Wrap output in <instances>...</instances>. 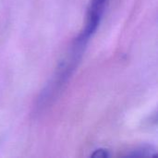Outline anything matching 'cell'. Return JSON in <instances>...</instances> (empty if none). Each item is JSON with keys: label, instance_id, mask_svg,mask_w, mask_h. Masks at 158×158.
Listing matches in <instances>:
<instances>
[{"label": "cell", "instance_id": "obj_1", "mask_svg": "<svg viewBox=\"0 0 158 158\" xmlns=\"http://www.w3.org/2000/svg\"><path fill=\"white\" fill-rule=\"evenodd\" d=\"M108 1L109 0H91L87 10L85 26L75 40V44L83 47L94 34L99 27Z\"/></svg>", "mask_w": 158, "mask_h": 158}, {"label": "cell", "instance_id": "obj_2", "mask_svg": "<svg viewBox=\"0 0 158 158\" xmlns=\"http://www.w3.org/2000/svg\"><path fill=\"white\" fill-rule=\"evenodd\" d=\"M155 149L153 146L150 145H143L135 148L134 150L131 151L130 154L127 155L129 157H152L156 156Z\"/></svg>", "mask_w": 158, "mask_h": 158}, {"label": "cell", "instance_id": "obj_3", "mask_svg": "<svg viewBox=\"0 0 158 158\" xmlns=\"http://www.w3.org/2000/svg\"><path fill=\"white\" fill-rule=\"evenodd\" d=\"M109 153L107 150L106 149H97L94 152V154L92 155L93 157L95 158H106L109 157Z\"/></svg>", "mask_w": 158, "mask_h": 158}]
</instances>
